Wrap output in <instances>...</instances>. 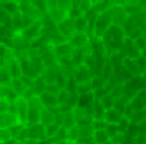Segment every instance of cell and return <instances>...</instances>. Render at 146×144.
I'll list each match as a JSON object with an SVG mask.
<instances>
[{
    "instance_id": "21",
    "label": "cell",
    "mask_w": 146,
    "mask_h": 144,
    "mask_svg": "<svg viewBox=\"0 0 146 144\" xmlns=\"http://www.w3.org/2000/svg\"><path fill=\"white\" fill-rule=\"evenodd\" d=\"M134 64H135V68L139 69V73H143V71L146 69V59L143 55H139V57H135L134 59Z\"/></svg>"
},
{
    "instance_id": "8",
    "label": "cell",
    "mask_w": 146,
    "mask_h": 144,
    "mask_svg": "<svg viewBox=\"0 0 146 144\" xmlns=\"http://www.w3.org/2000/svg\"><path fill=\"white\" fill-rule=\"evenodd\" d=\"M39 100V103L43 107H46V109H55V107H59V103H57V94H54V92H41V94L38 96Z\"/></svg>"
},
{
    "instance_id": "11",
    "label": "cell",
    "mask_w": 146,
    "mask_h": 144,
    "mask_svg": "<svg viewBox=\"0 0 146 144\" xmlns=\"http://www.w3.org/2000/svg\"><path fill=\"white\" fill-rule=\"evenodd\" d=\"M123 118V114L119 110H116L114 107H111V109H105V114H104V121L105 123H111V125H118L119 121Z\"/></svg>"
},
{
    "instance_id": "15",
    "label": "cell",
    "mask_w": 146,
    "mask_h": 144,
    "mask_svg": "<svg viewBox=\"0 0 146 144\" xmlns=\"http://www.w3.org/2000/svg\"><path fill=\"white\" fill-rule=\"evenodd\" d=\"M0 9L4 13H7L9 16H13V14L20 13V4L16 0H4V2H0Z\"/></svg>"
},
{
    "instance_id": "31",
    "label": "cell",
    "mask_w": 146,
    "mask_h": 144,
    "mask_svg": "<svg viewBox=\"0 0 146 144\" xmlns=\"http://www.w3.org/2000/svg\"><path fill=\"white\" fill-rule=\"evenodd\" d=\"M0 2H4V0H0Z\"/></svg>"
},
{
    "instance_id": "14",
    "label": "cell",
    "mask_w": 146,
    "mask_h": 144,
    "mask_svg": "<svg viewBox=\"0 0 146 144\" xmlns=\"http://www.w3.org/2000/svg\"><path fill=\"white\" fill-rule=\"evenodd\" d=\"M5 69H7V73H9V77H11V80H13V78H20L21 77L20 61H16V59H11L9 62H5Z\"/></svg>"
},
{
    "instance_id": "25",
    "label": "cell",
    "mask_w": 146,
    "mask_h": 144,
    "mask_svg": "<svg viewBox=\"0 0 146 144\" xmlns=\"http://www.w3.org/2000/svg\"><path fill=\"white\" fill-rule=\"evenodd\" d=\"M112 2V5H116V7H121V5H125L128 0H111Z\"/></svg>"
},
{
    "instance_id": "18",
    "label": "cell",
    "mask_w": 146,
    "mask_h": 144,
    "mask_svg": "<svg viewBox=\"0 0 146 144\" xmlns=\"http://www.w3.org/2000/svg\"><path fill=\"white\" fill-rule=\"evenodd\" d=\"M59 128H61V123H59V121H52V123L45 125V137H46V139L54 137V135L59 132Z\"/></svg>"
},
{
    "instance_id": "19",
    "label": "cell",
    "mask_w": 146,
    "mask_h": 144,
    "mask_svg": "<svg viewBox=\"0 0 146 144\" xmlns=\"http://www.w3.org/2000/svg\"><path fill=\"white\" fill-rule=\"evenodd\" d=\"M93 142H94V144H107V142H109V135L105 133V130H96V132H93Z\"/></svg>"
},
{
    "instance_id": "29",
    "label": "cell",
    "mask_w": 146,
    "mask_h": 144,
    "mask_svg": "<svg viewBox=\"0 0 146 144\" xmlns=\"http://www.w3.org/2000/svg\"><path fill=\"white\" fill-rule=\"evenodd\" d=\"M141 77H143V78H144V80H146V69H144V71H143V73H141Z\"/></svg>"
},
{
    "instance_id": "12",
    "label": "cell",
    "mask_w": 146,
    "mask_h": 144,
    "mask_svg": "<svg viewBox=\"0 0 146 144\" xmlns=\"http://www.w3.org/2000/svg\"><path fill=\"white\" fill-rule=\"evenodd\" d=\"M16 123H18V119H16L14 114H11V112L0 114V130H9V128Z\"/></svg>"
},
{
    "instance_id": "13",
    "label": "cell",
    "mask_w": 146,
    "mask_h": 144,
    "mask_svg": "<svg viewBox=\"0 0 146 144\" xmlns=\"http://www.w3.org/2000/svg\"><path fill=\"white\" fill-rule=\"evenodd\" d=\"M52 121H57V116H55V110L54 109H46V107H43L39 110V123L45 126L48 123H52Z\"/></svg>"
},
{
    "instance_id": "1",
    "label": "cell",
    "mask_w": 146,
    "mask_h": 144,
    "mask_svg": "<svg viewBox=\"0 0 146 144\" xmlns=\"http://www.w3.org/2000/svg\"><path fill=\"white\" fill-rule=\"evenodd\" d=\"M112 25V18L109 13H102L96 16V20H94V25H93V32L96 38H102V36L105 34V30L109 27Z\"/></svg>"
},
{
    "instance_id": "2",
    "label": "cell",
    "mask_w": 146,
    "mask_h": 144,
    "mask_svg": "<svg viewBox=\"0 0 146 144\" xmlns=\"http://www.w3.org/2000/svg\"><path fill=\"white\" fill-rule=\"evenodd\" d=\"M14 109H16V119H18V123L20 125H25V121H27V114H29V102L25 98H21L18 96L16 100H14Z\"/></svg>"
},
{
    "instance_id": "24",
    "label": "cell",
    "mask_w": 146,
    "mask_h": 144,
    "mask_svg": "<svg viewBox=\"0 0 146 144\" xmlns=\"http://www.w3.org/2000/svg\"><path fill=\"white\" fill-rule=\"evenodd\" d=\"M7 109H9V102L5 98H0V114L7 112Z\"/></svg>"
},
{
    "instance_id": "5",
    "label": "cell",
    "mask_w": 146,
    "mask_h": 144,
    "mask_svg": "<svg viewBox=\"0 0 146 144\" xmlns=\"http://www.w3.org/2000/svg\"><path fill=\"white\" fill-rule=\"evenodd\" d=\"M27 139H32V141H45V126L41 123H36L27 126Z\"/></svg>"
},
{
    "instance_id": "17",
    "label": "cell",
    "mask_w": 146,
    "mask_h": 144,
    "mask_svg": "<svg viewBox=\"0 0 146 144\" xmlns=\"http://www.w3.org/2000/svg\"><path fill=\"white\" fill-rule=\"evenodd\" d=\"M73 25H75V32H87V21L84 18V14H80V16L73 18Z\"/></svg>"
},
{
    "instance_id": "28",
    "label": "cell",
    "mask_w": 146,
    "mask_h": 144,
    "mask_svg": "<svg viewBox=\"0 0 146 144\" xmlns=\"http://www.w3.org/2000/svg\"><path fill=\"white\" fill-rule=\"evenodd\" d=\"M141 36H143L144 39H146V28H144V30H141Z\"/></svg>"
},
{
    "instance_id": "6",
    "label": "cell",
    "mask_w": 146,
    "mask_h": 144,
    "mask_svg": "<svg viewBox=\"0 0 146 144\" xmlns=\"http://www.w3.org/2000/svg\"><path fill=\"white\" fill-rule=\"evenodd\" d=\"M94 102V94L93 91L89 92H82V94H77V109H84V110H91V105Z\"/></svg>"
},
{
    "instance_id": "4",
    "label": "cell",
    "mask_w": 146,
    "mask_h": 144,
    "mask_svg": "<svg viewBox=\"0 0 146 144\" xmlns=\"http://www.w3.org/2000/svg\"><path fill=\"white\" fill-rule=\"evenodd\" d=\"M38 36H41V21H32L31 25H27L23 30H21V38L31 41V39H36Z\"/></svg>"
},
{
    "instance_id": "20",
    "label": "cell",
    "mask_w": 146,
    "mask_h": 144,
    "mask_svg": "<svg viewBox=\"0 0 146 144\" xmlns=\"http://www.w3.org/2000/svg\"><path fill=\"white\" fill-rule=\"evenodd\" d=\"M105 133L109 135V141L111 139H114L116 135H119V132H118V125H111V123H105Z\"/></svg>"
},
{
    "instance_id": "30",
    "label": "cell",
    "mask_w": 146,
    "mask_h": 144,
    "mask_svg": "<svg viewBox=\"0 0 146 144\" xmlns=\"http://www.w3.org/2000/svg\"><path fill=\"white\" fill-rule=\"evenodd\" d=\"M16 144H23V142H20V141H16Z\"/></svg>"
},
{
    "instance_id": "16",
    "label": "cell",
    "mask_w": 146,
    "mask_h": 144,
    "mask_svg": "<svg viewBox=\"0 0 146 144\" xmlns=\"http://www.w3.org/2000/svg\"><path fill=\"white\" fill-rule=\"evenodd\" d=\"M104 114H105V107L102 105L100 100L94 98V102L91 105V116H93V119H104Z\"/></svg>"
},
{
    "instance_id": "26",
    "label": "cell",
    "mask_w": 146,
    "mask_h": 144,
    "mask_svg": "<svg viewBox=\"0 0 146 144\" xmlns=\"http://www.w3.org/2000/svg\"><path fill=\"white\" fill-rule=\"evenodd\" d=\"M2 144H16V139H13V137H9V139H5V141H2Z\"/></svg>"
},
{
    "instance_id": "22",
    "label": "cell",
    "mask_w": 146,
    "mask_h": 144,
    "mask_svg": "<svg viewBox=\"0 0 146 144\" xmlns=\"http://www.w3.org/2000/svg\"><path fill=\"white\" fill-rule=\"evenodd\" d=\"M128 125H130V119L123 116L121 121L118 123V132H119V133H125V132H127V128H128Z\"/></svg>"
},
{
    "instance_id": "9",
    "label": "cell",
    "mask_w": 146,
    "mask_h": 144,
    "mask_svg": "<svg viewBox=\"0 0 146 144\" xmlns=\"http://www.w3.org/2000/svg\"><path fill=\"white\" fill-rule=\"evenodd\" d=\"M52 52L55 55V59H68V57L71 55V52H73V48L68 45V41H64V43H61V45L52 46Z\"/></svg>"
},
{
    "instance_id": "23",
    "label": "cell",
    "mask_w": 146,
    "mask_h": 144,
    "mask_svg": "<svg viewBox=\"0 0 146 144\" xmlns=\"http://www.w3.org/2000/svg\"><path fill=\"white\" fill-rule=\"evenodd\" d=\"M91 128H93V132L104 130V128H105V121H104V119H93V121H91Z\"/></svg>"
},
{
    "instance_id": "7",
    "label": "cell",
    "mask_w": 146,
    "mask_h": 144,
    "mask_svg": "<svg viewBox=\"0 0 146 144\" xmlns=\"http://www.w3.org/2000/svg\"><path fill=\"white\" fill-rule=\"evenodd\" d=\"M87 43H89V38L84 32H75L71 38H68V45L71 48H84L87 46Z\"/></svg>"
},
{
    "instance_id": "10",
    "label": "cell",
    "mask_w": 146,
    "mask_h": 144,
    "mask_svg": "<svg viewBox=\"0 0 146 144\" xmlns=\"http://www.w3.org/2000/svg\"><path fill=\"white\" fill-rule=\"evenodd\" d=\"M29 91H31V94L38 98L41 92H45L46 91V82H45V78L43 77H36L32 84H31V87H29Z\"/></svg>"
},
{
    "instance_id": "3",
    "label": "cell",
    "mask_w": 146,
    "mask_h": 144,
    "mask_svg": "<svg viewBox=\"0 0 146 144\" xmlns=\"http://www.w3.org/2000/svg\"><path fill=\"white\" fill-rule=\"evenodd\" d=\"M93 78V73L91 69L84 66V64H80V66L75 68V71H73V80H75L77 84H87Z\"/></svg>"
},
{
    "instance_id": "27",
    "label": "cell",
    "mask_w": 146,
    "mask_h": 144,
    "mask_svg": "<svg viewBox=\"0 0 146 144\" xmlns=\"http://www.w3.org/2000/svg\"><path fill=\"white\" fill-rule=\"evenodd\" d=\"M141 55H143L144 59H146V48H143V50H141Z\"/></svg>"
}]
</instances>
